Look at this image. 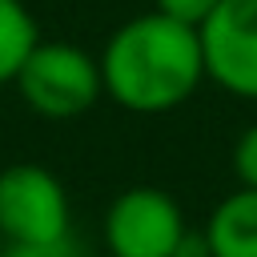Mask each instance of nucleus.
I'll use <instances>...</instances> for the list:
<instances>
[{
    "instance_id": "obj_8",
    "label": "nucleus",
    "mask_w": 257,
    "mask_h": 257,
    "mask_svg": "<svg viewBox=\"0 0 257 257\" xmlns=\"http://www.w3.org/2000/svg\"><path fill=\"white\" fill-rule=\"evenodd\" d=\"M233 173H237L241 189H257V120L233 145Z\"/></svg>"
},
{
    "instance_id": "obj_3",
    "label": "nucleus",
    "mask_w": 257,
    "mask_h": 257,
    "mask_svg": "<svg viewBox=\"0 0 257 257\" xmlns=\"http://www.w3.org/2000/svg\"><path fill=\"white\" fill-rule=\"evenodd\" d=\"M68 233L72 209L52 169L32 161L0 169V237L8 249H64Z\"/></svg>"
},
{
    "instance_id": "obj_7",
    "label": "nucleus",
    "mask_w": 257,
    "mask_h": 257,
    "mask_svg": "<svg viewBox=\"0 0 257 257\" xmlns=\"http://www.w3.org/2000/svg\"><path fill=\"white\" fill-rule=\"evenodd\" d=\"M40 24L24 0H0V84H12L24 56L36 48Z\"/></svg>"
},
{
    "instance_id": "obj_9",
    "label": "nucleus",
    "mask_w": 257,
    "mask_h": 257,
    "mask_svg": "<svg viewBox=\"0 0 257 257\" xmlns=\"http://www.w3.org/2000/svg\"><path fill=\"white\" fill-rule=\"evenodd\" d=\"M217 4H221V0H153L157 12H165V16L181 20V24H193V28H201Z\"/></svg>"
},
{
    "instance_id": "obj_2",
    "label": "nucleus",
    "mask_w": 257,
    "mask_h": 257,
    "mask_svg": "<svg viewBox=\"0 0 257 257\" xmlns=\"http://www.w3.org/2000/svg\"><path fill=\"white\" fill-rule=\"evenodd\" d=\"M12 84L24 108H32L44 120L84 116L104 96L100 60L72 40H36V48L24 56Z\"/></svg>"
},
{
    "instance_id": "obj_1",
    "label": "nucleus",
    "mask_w": 257,
    "mask_h": 257,
    "mask_svg": "<svg viewBox=\"0 0 257 257\" xmlns=\"http://www.w3.org/2000/svg\"><path fill=\"white\" fill-rule=\"evenodd\" d=\"M96 60H100L104 96L116 108L141 116L181 108L209 80L201 32L157 8L112 28Z\"/></svg>"
},
{
    "instance_id": "obj_4",
    "label": "nucleus",
    "mask_w": 257,
    "mask_h": 257,
    "mask_svg": "<svg viewBox=\"0 0 257 257\" xmlns=\"http://www.w3.org/2000/svg\"><path fill=\"white\" fill-rule=\"evenodd\" d=\"M189 237L185 213L173 193L133 185L104 209V249L112 257H177Z\"/></svg>"
},
{
    "instance_id": "obj_5",
    "label": "nucleus",
    "mask_w": 257,
    "mask_h": 257,
    "mask_svg": "<svg viewBox=\"0 0 257 257\" xmlns=\"http://www.w3.org/2000/svg\"><path fill=\"white\" fill-rule=\"evenodd\" d=\"M197 32L205 76L237 100H257V0H221Z\"/></svg>"
},
{
    "instance_id": "obj_6",
    "label": "nucleus",
    "mask_w": 257,
    "mask_h": 257,
    "mask_svg": "<svg viewBox=\"0 0 257 257\" xmlns=\"http://www.w3.org/2000/svg\"><path fill=\"white\" fill-rule=\"evenodd\" d=\"M201 237L209 257H257V189H237L217 201Z\"/></svg>"
}]
</instances>
